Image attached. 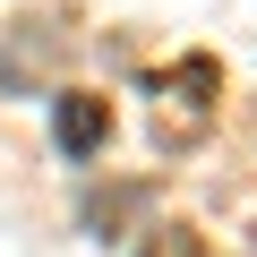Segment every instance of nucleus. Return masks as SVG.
Returning <instances> with one entry per match:
<instances>
[{
	"label": "nucleus",
	"instance_id": "nucleus-1",
	"mask_svg": "<svg viewBox=\"0 0 257 257\" xmlns=\"http://www.w3.org/2000/svg\"><path fill=\"white\" fill-rule=\"evenodd\" d=\"M103 138H111V103H103V94H60V103H52V146H60L69 163L103 155Z\"/></svg>",
	"mask_w": 257,
	"mask_h": 257
},
{
	"label": "nucleus",
	"instance_id": "nucleus-2",
	"mask_svg": "<svg viewBox=\"0 0 257 257\" xmlns=\"http://www.w3.org/2000/svg\"><path fill=\"white\" fill-rule=\"evenodd\" d=\"M146 257H206V240H197L189 223H155V231H146Z\"/></svg>",
	"mask_w": 257,
	"mask_h": 257
},
{
	"label": "nucleus",
	"instance_id": "nucleus-3",
	"mask_svg": "<svg viewBox=\"0 0 257 257\" xmlns=\"http://www.w3.org/2000/svg\"><path fill=\"white\" fill-rule=\"evenodd\" d=\"M128 206H146V189H111V197H94V206H86V223H120Z\"/></svg>",
	"mask_w": 257,
	"mask_h": 257
}]
</instances>
